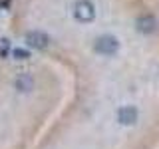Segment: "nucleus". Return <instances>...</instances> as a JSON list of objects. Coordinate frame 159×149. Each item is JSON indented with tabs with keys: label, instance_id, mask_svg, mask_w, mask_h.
<instances>
[{
	"label": "nucleus",
	"instance_id": "f257e3e1",
	"mask_svg": "<svg viewBox=\"0 0 159 149\" xmlns=\"http://www.w3.org/2000/svg\"><path fill=\"white\" fill-rule=\"evenodd\" d=\"M74 18L82 24H89L96 18V6L92 0H76L74 4Z\"/></svg>",
	"mask_w": 159,
	"mask_h": 149
},
{
	"label": "nucleus",
	"instance_id": "f03ea898",
	"mask_svg": "<svg viewBox=\"0 0 159 149\" xmlns=\"http://www.w3.org/2000/svg\"><path fill=\"white\" fill-rule=\"evenodd\" d=\"M93 50H96V54H102V56H113V54H117V50H119V42H117L116 36L103 34V36L96 38Z\"/></svg>",
	"mask_w": 159,
	"mask_h": 149
},
{
	"label": "nucleus",
	"instance_id": "7ed1b4c3",
	"mask_svg": "<svg viewBox=\"0 0 159 149\" xmlns=\"http://www.w3.org/2000/svg\"><path fill=\"white\" fill-rule=\"evenodd\" d=\"M26 46L34 48V50H46L50 46V36L44 32H38V30H34V32H28L26 34Z\"/></svg>",
	"mask_w": 159,
	"mask_h": 149
},
{
	"label": "nucleus",
	"instance_id": "20e7f679",
	"mask_svg": "<svg viewBox=\"0 0 159 149\" xmlns=\"http://www.w3.org/2000/svg\"><path fill=\"white\" fill-rule=\"evenodd\" d=\"M137 115H139V113H137L135 106H121L117 109V113H116L117 121L121 123V125H135Z\"/></svg>",
	"mask_w": 159,
	"mask_h": 149
},
{
	"label": "nucleus",
	"instance_id": "39448f33",
	"mask_svg": "<svg viewBox=\"0 0 159 149\" xmlns=\"http://www.w3.org/2000/svg\"><path fill=\"white\" fill-rule=\"evenodd\" d=\"M135 28H137L139 34H151L157 28V20L151 14H143V16H139L135 20Z\"/></svg>",
	"mask_w": 159,
	"mask_h": 149
},
{
	"label": "nucleus",
	"instance_id": "423d86ee",
	"mask_svg": "<svg viewBox=\"0 0 159 149\" xmlns=\"http://www.w3.org/2000/svg\"><path fill=\"white\" fill-rule=\"evenodd\" d=\"M14 86H16V89H20V92H30V89L34 88V79L30 78L28 74H22V76L16 78Z\"/></svg>",
	"mask_w": 159,
	"mask_h": 149
},
{
	"label": "nucleus",
	"instance_id": "0eeeda50",
	"mask_svg": "<svg viewBox=\"0 0 159 149\" xmlns=\"http://www.w3.org/2000/svg\"><path fill=\"white\" fill-rule=\"evenodd\" d=\"M14 56H16L18 60H26L28 58V52H26V50H18L16 48V50H14Z\"/></svg>",
	"mask_w": 159,
	"mask_h": 149
}]
</instances>
